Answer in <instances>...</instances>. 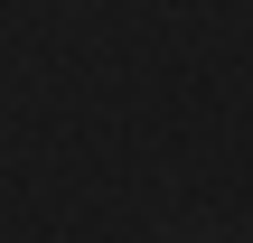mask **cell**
Listing matches in <instances>:
<instances>
[]
</instances>
